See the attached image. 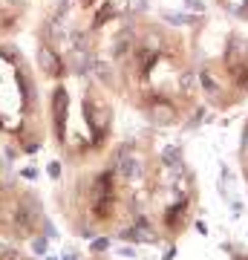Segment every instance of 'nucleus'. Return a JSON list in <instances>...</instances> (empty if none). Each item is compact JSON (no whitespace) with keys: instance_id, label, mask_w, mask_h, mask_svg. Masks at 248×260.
I'll list each match as a JSON object with an SVG mask.
<instances>
[{"instance_id":"7ed1b4c3","label":"nucleus","mask_w":248,"mask_h":260,"mask_svg":"<svg viewBox=\"0 0 248 260\" xmlns=\"http://www.w3.org/2000/svg\"><path fill=\"white\" fill-rule=\"evenodd\" d=\"M38 64L44 67V73H49V75H55L58 70H61V64H58V58L52 55V49H41V52H38Z\"/></svg>"},{"instance_id":"20e7f679","label":"nucleus","mask_w":248,"mask_h":260,"mask_svg":"<svg viewBox=\"0 0 248 260\" xmlns=\"http://www.w3.org/2000/svg\"><path fill=\"white\" fill-rule=\"evenodd\" d=\"M130 0H113V12H127Z\"/></svg>"},{"instance_id":"f03ea898","label":"nucleus","mask_w":248,"mask_h":260,"mask_svg":"<svg viewBox=\"0 0 248 260\" xmlns=\"http://www.w3.org/2000/svg\"><path fill=\"white\" fill-rule=\"evenodd\" d=\"M147 119L153 121V124H170L176 119V113L170 107V102H153L147 107Z\"/></svg>"},{"instance_id":"f257e3e1","label":"nucleus","mask_w":248,"mask_h":260,"mask_svg":"<svg viewBox=\"0 0 248 260\" xmlns=\"http://www.w3.org/2000/svg\"><path fill=\"white\" fill-rule=\"evenodd\" d=\"M121 174L130 179H138L145 174V159L138 156V153H133V150H124L121 153Z\"/></svg>"}]
</instances>
